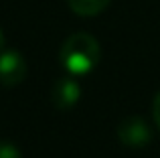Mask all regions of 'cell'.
Returning a JSON list of instances; mask_svg holds the SVG:
<instances>
[{"label":"cell","instance_id":"obj_2","mask_svg":"<svg viewBox=\"0 0 160 158\" xmlns=\"http://www.w3.org/2000/svg\"><path fill=\"white\" fill-rule=\"evenodd\" d=\"M118 138H120L122 144L130 148H142L152 140V130L146 124L144 118L140 116H130V118H124L116 128Z\"/></svg>","mask_w":160,"mask_h":158},{"label":"cell","instance_id":"obj_4","mask_svg":"<svg viewBox=\"0 0 160 158\" xmlns=\"http://www.w3.org/2000/svg\"><path fill=\"white\" fill-rule=\"evenodd\" d=\"M79 97H81V87H79V83L75 81L73 75L61 77L53 85L51 99L55 107H59V110H71L73 106H77Z\"/></svg>","mask_w":160,"mask_h":158},{"label":"cell","instance_id":"obj_3","mask_svg":"<svg viewBox=\"0 0 160 158\" xmlns=\"http://www.w3.org/2000/svg\"><path fill=\"white\" fill-rule=\"evenodd\" d=\"M27 77V61L14 49L0 51V83L4 87H14Z\"/></svg>","mask_w":160,"mask_h":158},{"label":"cell","instance_id":"obj_7","mask_svg":"<svg viewBox=\"0 0 160 158\" xmlns=\"http://www.w3.org/2000/svg\"><path fill=\"white\" fill-rule=\"evenodd\" d=\"M152 118H154V122H156V126L160 130V91L154 95V101H152Z\"/></svg>","mask_w":160,"mask_h":158},{"label":"cell","instance_id":"obj_1","mask_svg":"<svg viewBox=\"0 0 160 158\" xmlns=\"http://www.w3.org/2000/svg\"><path fill=\"white\" fill-rule=\"evenodd\" d=\"M61 67L73 77L91 73L99 63V43L89 32H73L61 45L59 51Z\"/></svg>","mask_w":160,"mask_h":158},{"label":"cell","instance_id":"obj_6","mask_svg":"<svg viewBox=\"0 0 160 158\" xmlns=\"http://www.w3.org/2000/svg\"><path fill=\"white\" fill-rule=\"evenodd\" d=\"M0 158H22L20 150L10 142H0Z\"/></svg>","mask_w":160,"mask_h":158},{"label":"cell","instance_id":"obj_5","mask_svg":"<svg viewBox=\"0 0 160 158\" xmlns=\"http://www.w3.org/2000/svg\"><path fill=\"white\" fill-rule=\"evenodd\" d=\"M112 0H67L69 8L79 16H95L108 8Z\"/></svg>","mask_w":160,"mask_h":158},{"label":"cell","instance_id":"obj_8","mask_svg":"<svg viewBox=\"0 0 160 158\" xmlns=\"http://www.w3.org/2000/svg\"><path fill=\"white\" fill-rule=\"evenodd\" d=\"M2 47H4V35H2V28H0V51H2Z\"/></svg>","mask_w":160,"mask_h":158}]
</instances>
